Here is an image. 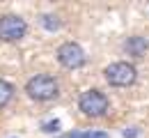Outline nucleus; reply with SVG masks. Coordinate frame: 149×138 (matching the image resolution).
I'll return each mask as SVG.
<instances>
[{
    "label": "nucleus",
    "instance_id": "obj_2",
    "mask_svg": "<svg viewBox=\"0 0 149 138\" xmlns=\"http://www.w3.org/2000/svg\"><path fill=\"white\" fill-rule=\"evenodd\" d=\"M103 78L112 88H131L138 81V69L129 60H117V62H110L103 69Z\"/></svg>",
    "mask_w": 149,
    "mask_h": 138
},
{
    "label": "nucleus",
    "instance_id": "obj_5",
    "mask_svg": "<svg viewBox=\"0 0 149 138\" xmlns=\"http://www.w3.org/2000/svg\"><path fill=\"white\" fill-rule=\"evenodd\" d=\"M28 35V21L19 14H2L0 16V41L16 44Z\"/></svg>",
    "mask_w": 149,
    "mask_h": 138
},
{
    "label": "nucleus",
    "instance_id": "obj_7",
    "mask_svg": "<svg viewBox=\"0 0 149 138\" xmlns=\"http://www.w3.org/2000/svg\"><path fill=\"white\" fill-rule=\"evenodd\" d=\"M14 92H16V88H14L9 81L0 78V108H5V106L14 99Z\"/></svg>",
    "mask_w": 149,
    "mask_h": 138
},
{
    "label": "nucleus",
    "instance_id": "obj_9",
    "mask_svg": "<svg viewBox=\"0 0 149 138\" xmlns=\"http://www.w3.org/2000/svg\"><path fill=\"white\" fill-rule=\"evenodd\" d=\"M57 138H108L106 131H67Z\"/></svg>",
    "mask_w": 149,
    "mask_h": 138
},
{
    "label": "nucleus",
    "instance_id": "obj_11",
    "mask_svg": "<svg viewBox=\"0 0 149 138\" xmlns=\"http://www.w3.org/2000/svg\"><path fill=\"white\" fill-rule=\"evenodd\" d=\"M124 136H126V138H133V136H138V129H135V127H131V131L126 129V131H124Z\"/></svg>",
    "mask_w": 149,
    "mask_h": 138
},
{
    "label": "nucleus",
    "instance_id": "obj_4",
    "mask_svg": "<svg viewBox=\"0 0 149 138\" xmlns=\"http://www.w3.org/2000/svg\"><path fill=\"white\" fill-rule=\"evenodd\" d=\"M57 55V62L64 67V69H83L85 64H87V53H85V48L78 44V41H62L60 46H57L55 51Z\"/></svg>",
    "mask_w": 149,
    "mask_h": 138
},
{
    "label": "nucleus",
    "instance_id": "obj_8",
    "mask_svg": "<svg viewBox=\"0 0 149 138\" xmlns=\"http://www.w3.org/2000/svg\"><path fill=\"white\" fill-rule=\"evenodd\" d=\"M39 23H41V25H44L48 32H57V30L62 28V19H60L57 14H41Z\"/></svg>",
    "mask_w": 149,
    "mask_h": 138
},
{
    "label": "nucleus",
    "instance_id": "obj_3",
    "mask_svg": "<svg viewBox=\"0 0 149 138\" xmlns=\"http://www.w3.org/2000/svg\"><path fill=\"white\" fill-rule=\"evenodd\" d=\"M78 111L87 118H103L108 111H110V99L106 97V92L90 88L85 92H80L78 97Z\"/></svg>",
    "mask_w": 149,
    "mask_h": 138
},
{
    "label": "nucleus",
    "instance_id": "obj_6",
    "mask_svg": "<svg viewBox=\"0 0 149 138\" xmlns=\"http://www.w3.org/2000/svg\"><path fill=\"white\" fill-rule=\"evenodd\" d=\"M122 51H124L129 58L140 60V58H145V55H147L149 39L145 37V35H129V37L124 39V44H122Z\"/></svg>",
    "mask_w": 149,
    "mask_h": 138
},
{
    "label": "nucleus",
    "instance_id": "obj_1",
    "mask_svg": "<svg viewBox=\"0 0 149 138\" xmlns=\"http://www.w3.org/2000/svg\"><path fill=\"white\" fill-rule=\"evenodd\" d=\"M25 95L32 99V101H53L60 97V83L53 74H35L25 81Z\"/></svg>",
    "mask_w": 149,
    "mask_h": 138
},
{
    "label": "nucleus",
    "instance_id": "obj_10",
    "mask_svg": "<svg viewBox=\"0 0 149 138\" xmlns=\"http://www.w3.org/2000/svg\"><path fill=\"white\" fill-rule=\"evenodd\" d=\"M57 129H60V120H48L41 124V131H46V134H55Z\"/></svg>",
    "mask_w": 149,
    "mask_h": 138
}]
</instances>
